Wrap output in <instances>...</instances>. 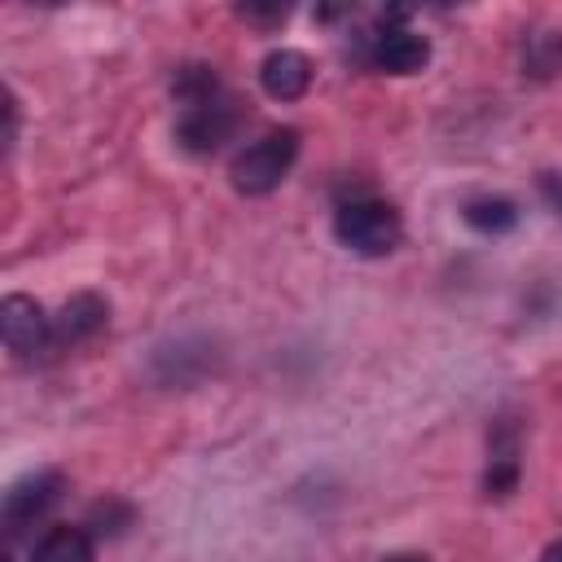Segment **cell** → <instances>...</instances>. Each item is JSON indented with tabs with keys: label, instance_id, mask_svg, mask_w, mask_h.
Returning <instances> with one entry per match:
<instances>
[{
	"label": "cell",
	"instance_id": "obj_6",
	"mask_svg": "<svg viewBox=\"0 0 562 562\" xmlns=\"http://www.w3.org/2000/svg\"><path fill=\"white\" fill-rule=\"evenodd\" d=\"M369 61L386 75H417L430 61V44H426V35H417L408 26H382L373 35Z\"/></svg>",
	"mask_w": 562,
	"mask_h": 562
},
{
	"label": "cell",
	"instance_id": "obj_10",
	"mask_svg": "<svg viewBox=\"0 0 562 562\" xmlns=\"http://www.w3.org/2000/svg\"><path fill=\"white\" fill-rule=\"evenodd\" d=\"M31 562H92V540L83 527H53L35 544Z\"/></svg>",
	"mask_w": 562,
	"mask_h": 562
},
{
	"label": "cell",
	"instance_id": "obj_9",
	"mask_svg": "<svg viewBox=\"0 0 562 562\" xmlns=\"http://www.w3.org/2000/svg\"><path fill=\"white\" fill-rule=\"evenodd\" d=\"M461 215H465L470 228H479V233H487V237H501V233H509V228L518 224V206H514L509 198H501V193L470 198Z\"/></svg>",
	"mask_w": 562,
	"mask_h": 562
},
{
	"label": "cell",
	"instance_id": "obj_12",
	"mask_svg": "<svg viewBox=\"0 0 562 562\" xmlns=\"http://www.w3.org/2000/svg\"><path fill=\"white\" fill-rule=\"evenodd\" d=\"M540 189H544V198L562 211V176H544V180H540Z\"/></svg>",
	"mask_w": 562,
	"mask_h": 562
},
{
	"label": "cell",
	"instance_id": "obj_2",
	"mask_svg": "<svg viewBox=\"0 0 562 562\" xmlns=\"http://www.w3.org/2000/svg\"><path fill=\"white\" fill-rule=\"evenodd\" d=\"M294 158H299V132H294V127H272V132H263L259 140H250V145L233 158L228 180H233L237 193L263 198V193H272V189L290 176Z\"/></svg>",
	"mask_w": 562,
	"mask_h": 562
},
{
	"label": "cell",
	"instance_id": "obj_7",
	"mask_svg": "<svg viewBox=\"0 0 562 562\" xmlns=\"http://www.w3.org/2000/svg\"><path fill=\"white\" fill-rule=\"evenodd\" d=\"M259 83L272 101H299L312 88V61L299 48H277L259 66Z\"/></svg>",
	"mask_w": 562,
	"mask_h": 562
},
{
	"label": "cell",
	"instance_id": "obj_8",
	"mask_svg": "<svg viewBox=\"0 0 562 562\" xmlns=\"http://www.w3.org/2000/svg\"><path fill=\"white\" fill-rule=\"evenodd\" d=\"M110 321V303L92 290L83 294H70L61 303V312L53 316V342H88L92 334H101Z\"/></svg>",
	"mask_w": 562,
	"mask_h": 562
},
{
	"label": "cell",
	"instance_id": "obj_4",
	"mask_svg": "<svg viewBox=\"0 0 562 562\" xmlns=\"http://www.w3.org/2000/svg\"><path fill=\"white\" fill-rule=\"evenodd\" d=\"M0 334H4V347L13 356H35V351L53 347V316H44V307L26 294H4Z\"/></svg>",
	"mask_w": 562,
	"mask_h": 562
},
{
	"label": "cell",
	"instance_id": "obj_13",
	"mask_svg": "<svg viewBox=\"0 0 562 562\" xmlns=\"http://www.w3.org/2000/svg\"><path fill=\"white\" fill-rule=\"evenodd\" d=\"M540 562H562V540H553V544L540 553Z\"/></svg>",
	"mask_w": 562,
	"mask_h": 562
},
{
	"label": "cell",
	"instance_id": "obj_14",
	"mask_svg": "<svg viewBox=\"0 0 562 562\" xmlns=\"http://www.w3.org/2000/svg\"><path fill=\"white\" fill-rule=\"evenodd\" d=\"M391 562H426V558H391Z\"/></svg>",
	"mask_w": 562,
	"mask_h": 562
},
{
	"label": "cell",
	"instance_id": "obj_1",
	"mask_svg": "<svg viewBox=\"0 0 562 562\" xmlns=\"http://www.w3.org/2000/svg\"><path fill=\"white\" fill-rule=\"evenodd\" d=\"M176 101H180V119H176V140L189 154H211L220 149L237 123H241V105L220 88L211 66H184L171 83Z\"/></svg>",
	"mask_w": 562,
	"mask_h": 562
},
{
	"label": "cell",
	"instance_id": "obj_3",
	"mask_svg": "<svg viewBox=\"0 0 562 562\" xmlns=\"http://www.w3.org/2000/svg\"><path fill=\"white\" fill-rule=\"evenodd\" d=\"M334 237L356 255H391L404 237V220L382 198H351L334 215Z\"/></svg>",
	"mask_w": 562,
	"mask_h": 562
},
{
	"label": "cell",
	"instance_id": "obj_11",
	"mask_svg": "<svg viewBox=\"0 0 562 562\" xmlns=\"http://www.w3.org/2000/svg\"><path fill=\"white\" fill-rule=\"evenodd\" d=\"M237 13H241L246 22H285L290 9H285V4H268V9H263V4H241Z\"/></svg>",
	"mask_w": 562,
	"mask_h": 562
},
{
	"label": "cell",
	"instance_id": "obj_5",
	"mask_svg": "<svg viewBox=\"0 0 562 562\" xmlns=\"http://www.w3.org/2000/svg\"><path fill=\"white\" fill-rule=\"evenodd\" d=\"M61 496V474L57 470H35L26 479H18L4 492V527L9 536H18L22 527H31L35 518H44Z\"/></svg>",
	"mask_w": 562,
	"mask_h": 562
}]
</instances>
